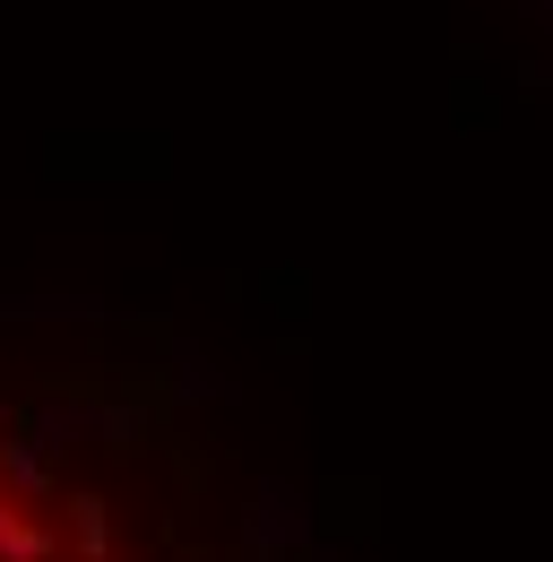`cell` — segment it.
<instances>
[{"label": "cell", "mask_w": 553, "mask_h": 562, "mask_svg": "<svg viewBox=\"0 0 553 562\" xmlns=\"http://www.w3.org/2000/svg\"><path fill=\"white\" fill-rule=\"evenodd\" d=\"M0 562H260L251 493L165 363L0 347Z\"/></svg>", "instance_id": "1"}]
</instances>
